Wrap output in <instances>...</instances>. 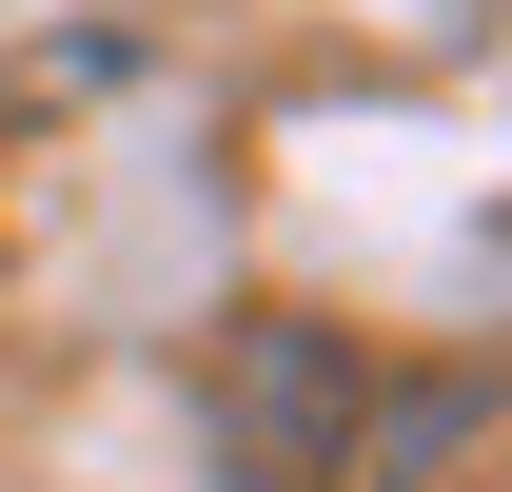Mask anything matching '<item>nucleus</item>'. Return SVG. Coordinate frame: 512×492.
Masks as SVG:
<instances>
[]
</instances>
